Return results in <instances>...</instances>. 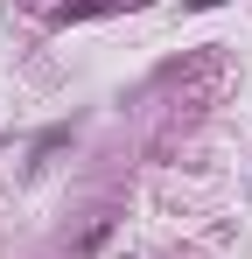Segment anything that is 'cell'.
Returning a JSON list of instances; mask_svg holds the SVG:
<instances>
[{
  "mask_svg": "<svg viewBox=\"0 0 252 259\" xmlns=\"http://www.w3.org/2000/svg\"><path fill=\"white\" fill-rule=\"evenodd\" d=\"M56 147H70V126H49V133H42V140H35V147H28V161H49Z\"/></svg>",
  "mask_w": 252,
  "mask_h": 259,
  "instance_id": "cell-1",
  "label": "cell"
},
{
  "mask_svg": "<svg viewBox=\"0 0 252 259\" xmlns=\"http://www.w3.org/2000/svg\"><path fill=\"white\" fill-rule=\"evenodd\" d=\"M189 7H224V0H189Z\"/></svg>",
  "mask_w": 252,
  "mask_h": 259,
  "instance_id": "cell-2",
  "label": "cell"
}]
</instances>
